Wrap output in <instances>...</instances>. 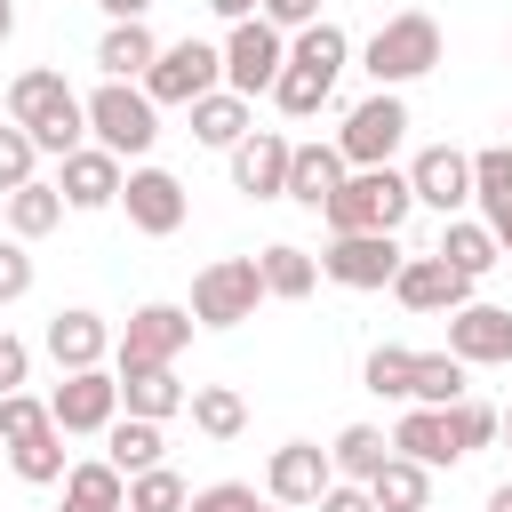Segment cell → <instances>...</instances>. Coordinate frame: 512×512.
<instances>
[{"label": "cell", "mask_w": 512, "mask_h": 512, "mask_svg": "<svg viewBox=\"0 0 512 512\" xmlns=\"http://www.w3.org/2000/svg\"><path fill=\"white\" fill-rule=\"evenodd\" d=\"M408 208H416V192H408V168H344V184L328 192V232H400L408 224Z\"/></svg>", "instance_id": "1"}, {"label": "cell", "mask_w": 512, "mask_h": 512, "mask_svg": "<svg viewBox=\"0 0 512 512\" xmlns=\"http://www.w3.org/2000/svg\"><path fill=\"white\" fill-rule=\"evenodd\" d=\"M440 16H424V8H400V16H384L376 32H368V48H360V72L376 80V88H408V80H424L432 64H440Z\"/></svg>", "instance_id": "2"}, {"label": "cell", "mask_w": 512, "mask_h": 512, "mask_svg": "<svg viewBox=\"0 0 512 512\" xmlns=\"http://www.w3.org/2000/svg\"><path fill=\"white\" fill-rule=\"evenodd\" d=\"M80 112H88V136H96L112 160H144V152L160 144V104H152L136 80H96V88L80 96Z\"/></svg>", "instance_id": "3"}, {"label": "cell", "mask_w": 512, "mask_h": 512, "mask_svg": "<svg viewBox=\"0 0 512 512\" xmlns=\"http://www.w3.org/2000/svg\"><path fill=\"white\" fill-rule=\"evenodd\" d=\"M256 304H264V272H256V256H216V264H200L192 272V328H240V320H256Z\"/></svg>", "instance_id": "4"}, {"label": "cell", "mask_w": 512, "mask_h": 512, "mask_svg": "<svg viewBox=\"0 0 512 512\" xmlns=\"http://www.w3.org/2000/svg\"><path fill=\"white\" fill-rule=\"evenodd\" d=\"M400 144H408V104H400V88H376V96H360V104L344 112V128H336V152H344V168H384Z\"/></svg>", "instance_id": "5"}, {"label": "cell", "mask_w": 512, "mask_h": 512, "mask_svg": "<svg viewBox=\"0 0 512 512\" xmlns=\"http://www.w3.org/2000/svg\"><path fill=\"white\" fill-rule=\"evenodd\" d=\"M152 104H192V96H208V88H224V48H208V40H160V56H152V72L136 80Z\"/></svg>", "instance_id": "6"}, {"label": "cell", "mask_w": 512, "mask_h": 512, "mask_svg": "<svg viewBox=\"0 0 512 512\" xmlns=\"http://www.w3.org/2000/svg\"><path fill=\"white\" fill-rule=\"evenodd\" d=\"M184 344H192V312L184 304H136L128 328L112 336V368H176Z\"/></svg>", "instance_id": "7"}, {"label": "cell", "mask_w": 512, "mask_h": 512, "mask_svg": "<svg viewBox=\"0 0 512 512\" xmlns=\"http://www.w3.org/2000/svg\"><path fill=\"white\" fill-rule=\"evenodd\" d=\"M280 64H288V32H272L264 16H240L232 32H224V88L232 96H264L272 80H280Z\"/></svg>", "instance_id": "8"}, {"label": "cell", "mask_w": 512, "mask_h": 512, "mask_svg": "<svg viewBox=\"0 0 512 512\" xmlns=\"http://www.w3.org/2000/svg\"><path fill=\"white\" fill-rule=\"evenodd\" d=\"M400 232H328V248H320V280H336V288H392V272H400Z\"/></svg>", "instance_id": "9"}, {"label": "cell", "mask_w": 512, "mask_h": 512, "mask_svg": "<svg viewBox=\"0 0 512 512\" xmlns=\"http://www.w3.org/2000/svg\"><path fill=\"white\" fill-rule=\"evenodd\" d=\"M120 208H128V224L144 232V240H168V232H184V184L168 176V168H152V160H136L128 176H120Z\"/></svg>", "instance_id": "10"}, {"label": "cell", "mask_w": 512, "mask_h": 512, "mask_svg": "<svg viewBox=\"0 0 512 512\" xmlns=\"http://www.w3.org/2000/svg\"><path fill=\"white\" fill-rule=\"evenodd\" d=\"M48 416H56L64 440L72 432H104L120 416V376L112 368H64V384L48 392Z\"/></svg>", "instance_id": "11"}, {"label": "cell", "mask_w": 512, "mask_h": 512, "mask_svg": "<svg viewBox=\"0 0 512 512\" xmlns=\"http://www.w3.org/2000/svg\"><path fill=\"white\" fill-rule=\"evenodd\" d=\"M328 480H336V464H328V448H320V440H280V448H272V464H264V496H272V504H288V512H312Z\"/></svg>", "instance_id": "12"}, {"label": "cell", "mask_w": 512, "mask_h": 512, "mask_svg": "<svg viewBox=\"0 0 512 512\" xmlns=\"http://www.w3.org/2000/svg\"><path fill=\"white\" fill-rule=\"evenodd\" d=\"M120 176H128V160H112L104 144H80V152L56 160V192H64V208H80V216L120 208Z\"/></svg>", "instance_id": "13"}, {"label": "cell", "mask_w": 512, "mask_h": 512, "mask_svg": "<svg viewBox=\"0 0 512 512\" xmlns=\"http://www.w3.org/2000/svg\"><path fill=\"white\" fill-rule=\"evenodd\" d=\"M408 192H416V208L464 216V200H472V152H456V144H424V152L408 160Z\"/></svg>", "instance_id": "14"}, {"label": "cell", "mask_w": 512, "mask_h": 512, "mask_svg": "<svg viewBox=\"0 0 512 512\" xmlns=\"http://www.w3.org/2000/svg\"><path fill=\"white\" fill-rule=\"evenodd\" d=\"M448 352L464 360V368H504L512 360V312L504 304H456L448 312Z\"/></svg>", "instance_id": "15"}, {"label": "cell", "mask_w": 512, "mask_h": 512, "mask_svg": "<svg viewBox=\"0 0 512 512\" xmlns=\"http://www.w3.org/2000/svg\"><path fill=\"white\" fill-rule=\"evenodd\" d=\"M288 136L280 128H248L240 144H232V192H248V200H288Z\"/></svg>", "instance_id": "16"}, {"label": "cell", "mask_w": 512, "mask_h": 512, "mask_svg": "<svg viewBox=\"0 0 512 512\" xmlns=\"http://www.w3.org/2000/svg\"><path fill=\"white\" fill-rule=\"evenodd\" d=\"M0 96H8V120H16L24 136H40L48 120H72V112H80V96L64 88V72H56V64H32V72H16Z\"/></svg>", "instance_id": "17"}, {"label": "cell", "mask_w": 512, "mask_h": 512, "mask_svg": "<svg viewBox=\"0 0 512 512\" xmlns=\"http://www.w3.org/2000/svg\"><path fill=\"white\" fill-rule=\"evenodd\" d=\"M392 296H400L408 312H456V304H472V280H464L448 256H400Z\"/></svg>", "instance_id": "18"}, {"label": "cell", "mask_w": 512, "mask_h": 512, "mask_svg": "<svg viewBox=\"0 0 512 512\" xmlns=\"http://www.w3.org/2000/svg\"><path fill=\"white\" fill-rule=\"evenodd\" d=\"M40 344H48V360H56V368H104V360H112V320H104V312H88V304H64V312L48 320V336H40Z\"/></svg>", "instance_id": "19"}, {"label": "cell", "mask_w": 512, "mask_h": 512, "mask_svg": "<svg viewBox=\"0 0 512 512\" xmlns=\"http://www.w3.org/2000/svg\"><path fill=\"white\" fill-rule=\"evenodd\" d=\"M392 448H400V456H416L424 472L464 464V448H456V432H448V408H424V400H408V416L392 424Z\"/></svg>", "instance_id": "20"}, {"label": "cell", "mask_w": 512, "mask_h": 512, "mask_svg": "<svg viewBox=\"0 0 512 512\" xmlns=\"http://www.w3.org/2000/svg\"><path fill=\"white\" fill-rule=\"evenodd\" d=\"M152 56H160V40H152L144 16H120V24H104V40H96V72H104V80H144Z\"/></svg>", "instance_id": "21"}, {"label": "cell", "mask_w": 512, "mask_h": 512, "mask_svg": "<svg viewBox=\"0 0 512 512\" xmlns=\"http://www.w3.org/2000/svg\"><path fill=\"white\" fill-rule=\"evenodd\" d=\"M184 112H192V136H200L208 152H232V144L256 128V104H248V96H232V88H208V96H192Z\"/></svg>", "instance_id": "22"}, {"label": "cell", "mask_w": 512, "mask_h": 512, "mask_svg": "<svg viewBox=\"0 0 512 512\" xmlns=\"http://www.w3.org/2000/svg\"><path fill=\"white\" fill-rule=\"evenodd\" d=\"M112 376H120V416H152V424L184 416L192 384H176V368H112Z\"/></svg>", "instance_id": "23"}, {"label": "cell", "mask_w": 512, "mask_h": 512, "mask_svg": "<svg viewBox=\"0 0 512 512\" xmlns=\"http://www.w3.org/2000/svg\"><path fill=\"white\" fill-rule=\"evenodd\" d=\"M360 488H368V504H376V512H424V504H432V472H424L416 456H400V448H392Z\"/></svg>", "instance_id": "24"}, {"label": "cell", "mask_w": 512, "mask_h": 512, "mask_svg": "<svg viewBox=\"0 0 512 512\" xmlns=\"http://www.w3.org/2000/svg\"><path fill=\"white\" fill-rule=\"evenodd\" d=\"M336 184H344V152H336V144H296V152H288V200H296V208L320 216Z\"/></svg>", "instance_id": "25"}, {"label": "cell", "mask_w": 512, "mask_h": 512, "mask_svg": "<svg viewBox=\"0 0 512 512\" xmlns=\"http://www.w3.org/2000/svg\"><path fill=\"white\" fill-rule=\"evenodd\" d=\"M160 456H168V432L152 416H112L104 424V464L112 472H152Z\"/></svg>", "instance_id": "26"}, {"label": "cell", "mask_w": 512, "mask_h": 512, "mask_svg": "<svg viewBox=\"0 0 512 512\" xmlns=\"http://www.w3.org/2000/svg\"><path fill=\"white\" fill-rule=\"evenodd\" d=\"M64 512H128V472H112L104 456L64 464Z\"/></svg>", "instance_id": "27"}, {"label": "cell", "mask_w": 512, "mask_h": 512, "mask_svg": "<svg viewBox=\"0 0 512 512\" xmlns=\"http://www.w3.org/2000/svg\"><path fill=\"white\" fill-rule=\"evenodd\" d=\"M472 200H480V224L488 232L512 224V136L488 144V152H472Z\"/></svg>", "instance_id": "28"}, {"label": "cell", "mask_w": 512, "mask_h": 512, "mask_svg": "<svg viewBox=\"0 0 512 512\" xmlns=\"http://www.w3.org/2000/svg\"><path fill=\"white\" fill-rule=\"evenodd\" d=\"M432 256H448V264H456L464 280H480V272H496V264H504V248H496V232H488L480 216H448V224H440V248H432Z\"/></svg>", "instance_id": "29"}, {"label": "cell", "mask_w": 512, "mask_h": 512, "mask_svg": "<svg viewBox=\"0 0 512 512\" xmlns=\"http://www.w3.org/2000/svg\"><path fill=\"white\" fill-rule=\"evenodd\" d=\"M256 272H264V296H280V304H304V296L320 288V256H304L296 240H272V248L256 256Z\"/></svg>", "instance_id": "30"}, {"label": "cell", "mask_w": 512, "mask_h": 512, "mask_svg": "<svg viewBox=\"0 0 512 512\" xmlns=\"http://www.w3.org/2000/svg\"><path fill=\"white\" fill-rule=\"evenodd\" d=\"M8 472H16L24 488H56V480H64V432H56V416L32 424L24 440H8Z\"/></svg>", "instance_id": "31"}, {"label": "cell", "mask_w": 512, "mask_h": 512, "mask_svg": "<svg viewBox=\"0 0 512 512\" xmlns=\"http://www.w3.org/2000/svg\"><path fill=\"white\" fill-rule=\"evenodd\" d=\"M464 392H472V368H464L456 352H416V360H408V400L448 408V400H464Z\"/></svg>", "instance_id": "32"}, {"label": "cell", "mask_w": 512, "mask_h": 512, "mask_svg": "<svg viewBox=\"0 0 512 512\" xmlns=\"http://www.w3.org/2000/svg\"><path fill=\"white\" fill-rule=\"evenodd\" d=\"M0 200H8V232H16V240H48V232L64 224V192L40 184V176L16 184V192H0Z\"/></svg>", "instance_id": "33"}, {"label": "cell", "mask_w": 512, "mask_h": 512, "mask_svg": "<svg viewBox=\"0 0 512 512\" xmlns=\"http://www.w3.org/2000/svg\"><path fill=\"white\" fill-rule=\"evenodd\" d=\"M184 408H192V432H208V440H240L248 432V400L232 384H192Z\"/></svg>", "instance_id": "34"}, {"label": "cell", "mask_w": 512, "mask_h": 512, "mask_svg": "<svg viewBox=\"0 0 512 512\" xmlns=\"http://www.w3.org/2000/svg\"><path fill=\"white\" fill-rule=\"evenodd\" d=\"M384 456H392V432H376V424H344V432L328 440V464H336V480H368Z\"/></svg>", "instance_id": "35"}, {"label": "cell", "mask_w": 512, "mask_h": 512, "mask_svg": "<svg viewBox=\"0 0 512 512\" xmlns=\"http://www.w3.org/2000/svg\"><path fill=\"white\" fill-rule=\"evenodd\" d=\"M288 64H312V72H328V80H336V72L352 64V40H344V24L312 16V24H304V32L288 40Z\"/></svg>", "instance_id": "36"}, {"label": "cell", "mask_w": 512, "mask_h": 512, "mask_svg": "<svg viewBox=\"0 0 512 512\" xmlns=\"http://www.w3.org/2000/svg\"><path fill=\"white\" fill-rule=\"evenodd\" d=\"M264 96H272L288 120H312V112L336 96V80H328V72H312V64H280V80H272Z\"/></svg>", "instance_id": "37"}, {"label": "cell", "mask_w": 512, "mask_h": 512, "mask_svg": "<svg viewBox=\"0 0 512 512\" xmlns=\"http://www.w3.org/2000/svg\"><path fill=\"white\" fill-rule=\"evenodd\" d=\"M184 472H168V464H152V472H128V512H184Z\"/></svg>", "instance_id": "38"}, {"label": "cell", "mask_w": 512, "mask_h": 512, "mask_svg": "<svg viewBox=\"0 0 512 512\" xmlns=\"http://www.w3.org/2000/svg\"><path fill=\"white\" fill-rule=\"evenodd\" d=\"M408 360H416L408 344H376V352L360 360V384H368L376 400H408Z\"/></svg>", "instance_id": "39"}, {"label": "cell", "mask_w": 512, "mask_h": 512, "mask_svg": "<svg viewBox=\"0 0 512 512\" xmlns=\"http://www.w3.org/2000/svg\"><path fill=\"white\" fill-rule=\"evenodd\" d=\"M448 432H456V448L472 456V448H488V440H496V408L464 392V400H448Z\"/></svg>", "instance_id": "40"}, {"label": "cell", "mask_w": 512, "mask_h": 512, "mask_svg": "<svg viewBox=\"0 0 512 512\" xmlns=\"http://www.w3.org/2000/svg\"><path fill=\"white\" fill-rule=\"evenodd\" d=\"M32 168H40V144L16 128V120H0V192H16V184H32Z\"/></svg>", "instance_id": "41"}, {"label": "cell", "mask_w": 512, "mask_h": 512, "mask_svg": "<svg viewBox=\"0 0 512 512\" xmlns=\"http://www.w3.org/2000/svg\"><path fill=\"white\" fill-rule=\"evenodd\" d=\"M16 296H32V240H0V304H16Z\"/></svg>", "instance_id": "42"}, {"label": "cell", "mask_w": 512, "mask_h": 512, "mask_svg": "<svg viewBox=\"0 0 512 512\" xmlns=\"http://www.w3.org/2000/svg\"><path fill=\"white\" fill-rule=\"evenodd\" d=\"M256 504V488L248 480H208V488H192L184 496V512H248Z\"/></svg>", "instance_id": "43"}, {"label": "cell", "mask_w": 512, "mask_h": 512, "mask_svg": "<svg viewBox=\"0 0 512 512\" xmlns=\"http://www.w3.org/2000/svg\"><path fill=\"white\" fill-rule=\"evenodd\" d=\"M24 384H32V344L0 328V392H24Z\"/></svg>", "instance_id": "44"}, {"label": "cell", "mask_w": 512, "mask_h": 512, "mask_svg": "<svg viewBox=\"0 0 512 512\" xmlns=\"http://www.w3.org/2000/svg\"><path fill=\"white\" fill-rule=\"evenodd\" d=\"M256 16H264L272 32H304V24L320 16V0H256Z\"/></svg>", "instance_id": "45"}, {"label": "cell", "mask_w": 512, "mask_h": 512, "mask_svg": "<svg viewBox=\"0 0 512 512\" xmlns=\"http://www.w3.org/2000/svg\"><path fill=\"white\" fill-rule=\"evenodd\" d=\"M312 512H376V504H368V488H360V480H328Z\"/></svg>", "instance_id": "46"}, {"label": "cell", "mask_w": 512, "mask_h": 512, "mask_svg": "<svg viewBox=\"0 0 512 512\" xmlns=\"http://www.w3.org/2000/svg\"><path fill=\"white\" fill-rule=\"evenodd\" d=\"M96 8H104L112 24H120V16H152V0H96Z\"/></svg>", "instance_id": "47"}, {"label": "cell", "mask_w": 512, "mask_h": 512, "mask_svg": "<svg viewBox=\"0 0 512 512\" xmlns=\"http://www.w3.org/2000/svg\"><path fill=\"white\" fill-rule=\"evenodd\" d=\"M208 8H216L224 24H240V16H256V0H208Z\"/></svg>", "instance_id": "48"}, {"label": "cell", "mask_w": 512, "mask_h": 512, "mask_svg": "<svg viewBox=\"0 0 512 512\" xmlns=\"http://www.w3.org/2000/svg\"><path fill=\"white\" fill-rule=\"evenodd\" d=\"M488 512H512V480H496V488H488Z\"/></svg>", "instance_id": "49"}, {"label": "cell", "mask_w": 512, "mask_h": 512, "mask_svg": "<svg viewBox=\"0 0 512 512\" xmlns=\"http://www.w3.org/2000/svg\"><path fill=\"white\" fill-rule=\"evenodd\" d=\"M8 32H16V0H0V48H8Z\"/></svg>", "instance_id": "50"}, {"label": "cell", "mask_w": 512, "mask_h": 512, "mask_svg": "<svg viewBox=\"0 0 512 512\" xmlns=\"http://www.w3.org/2000/svg\"><path fill=\"white\" fill-rule=\"evenodd\" d=\"M496 440H504V448H512V408H496Z\"/></svg>", "instance_id": "51"}, {"label": "cell", "mask_w": 512, "mask_h": 512, "mask_svg": "<svg viewBox=\"0 0 512 512\" xmlns=\"http://www.w3.org/2000/svg\"><path fill=\"white\" fill-rule=\"evenodd\" d=\"M248 512H288V504H272V496H256V504H248Z\"/></svg>", "instance_id": "52"}, {"label": "cell", "mask_w": 512, "mask_h": 512, "mask_svg": "<svg viewBox=\"0 0 512 512\" xmlns=\"http://www.w3.org/2000/svg\"><path fill=\"white\" fill-rule=\"evenodd\" d=\"M496 248H504V256H512V224H504V232H496Z\"/></svg>", "instance_id": "53"}, {"label": "cell", "mask_w": 512, "mask_h": 512, "mask_svg": "<svg viewBox=\"0 0 512 512\" xmlns=\"http://www.w3.org/2000/svg\"><path fill=\"white\" fill-rule=\"evenodd\" d=\"M0 120H8V96H0Z\"/></svg>", "instance_id": "54"}, {"label": "cell", "mask_w": 512, "mask_h": 512, "mask_svg": "<svg viewBox=\"0 0 512 512\" xmlns=\"http://www.w3.org/2000/svg\"><path fill=\"white\" fill-rule=\"evenodd\" d=\"M56 512H64V504H56Z\"/></svg>", "instance_id": "55"}, {"label": "cell", "mask_w": 512, "mask_h": 512, "mask_svg": "<svg viewBox=\"0 0 512 512\" xmlns=\"http://www.w3.org/2000/svg\"><path fill=\"white\" fill-rule=\"evenodd\" d=\"M0 456H8V448H0Z\"/></svg>", "instance_id": "56"}, {"label": "cell", "mask_w": 512, "mask_h": 512, "mask_svg": "<svg viewBox=\"0 0 512 512\" xmlns=\"http://www.w3.org/2000/svg\"><path fill=\"white\" fill-rule=\"evenodd\" d=\"M504 128H512V120H504Z\"/></svg>", "instance_id": "57"}]
</instances>
